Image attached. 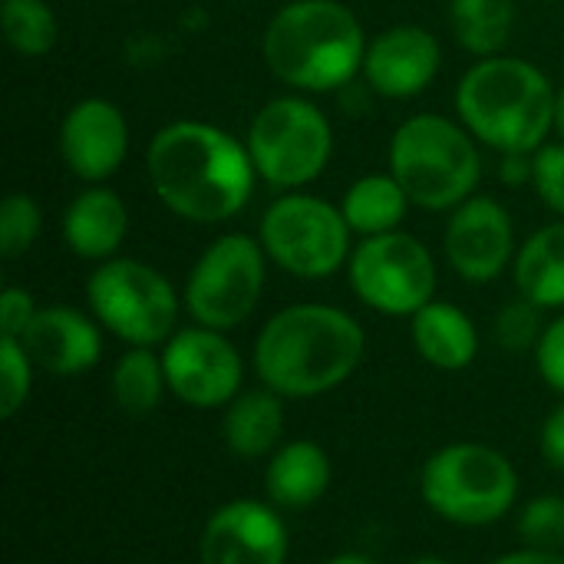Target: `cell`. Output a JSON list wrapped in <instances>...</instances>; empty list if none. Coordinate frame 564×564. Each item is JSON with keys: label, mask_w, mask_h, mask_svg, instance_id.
I'll return each mask as SVG.
<instances>
[{"label": "cell", "mask_w": 564, "mask_h": 564, "mask_svg": "<svg viewBox=\"0 0 564 564\" xmlns=\"http://www.w3.org/2000/svg\"><path fill=\"white\" fill-rule=\"evenodd\" d=\"M145 169L155 195L178 218L215 225L238 215L254 188L248 145L208 122H172L149 142Z\"/></svg>", "instance_id": "cell-1"}, {"label": "cell", "mask_w": 564, "mask_h": 564, "mask_svg": "<svg viewBox=\"0 0 564 564\" xmlns=\"http://www.w3.org/2000/svg\"><path fill=\"white\" fill-rule=\"evenodd\" d=\"M364 327L330 304H294L278 311L254 340V370L281 397L307 400L337 390L360 367Z\"/></svg>", "instance_id": "cell-2"}, {"label": "cell", "mask_w": 564, "mask_h": 564, "mask_svg": "<svg viewBox=\"0 0 564 564\" xmlns=\"http://www.w3.org/2000/svg\"><path fill=\"white\" fill-rule=\"evenodd\" d=\"M367 40L360 20L337 0H294L264 30V63L297 89L327 93L364 66Z\"/></svg>", "instance_id": "cell-3"}, {"label": "cell", "mask_w": 564, "mask_h": 564, "mask_svg": "<svg viewBox=\"0 0 564 564\" xmlns=\"http://www.w3.org/2000/svg\"><path fill=\"white\" fill-rule=\"evenodd\" d=\"M466 129L499 152H535L555 126L549 76L516 56L479 59L456 89Z\"/></svg>", "instance_id": "cell-4"}, {"label": "cell", "mask_w": 564, "mask_h": 564, "mask_svg": "<svg viewBox=\"0 0 564 564\" xmlns=\"http://www.w3.org/2000/svg\"><path fill=\"white\" fill-rule=\"evenodd\" d=\"M390 175L430 212L459 208L479 182V152L469 129L443 116H413L390 142Z\"/></svg>", "instance_id": "cell-5"}, {"label": "cell", "mask_w": 564, "mask_h": 564, "mask_svg": "<svg viewBox=\"0 0 564 564\" xmlns=\"http://www.w3.org/2000/svg\"><path fill=\"white\" fill-rule=\"evenodd\" d=\"M423 502L446 522L482 529L512 512L519 473L506 453L482 443H449L420 473Z\"/></svg>", "instance_id": "cell-6"}, {"label": "cell", "mask_w": 564, "mask_h": 564, "mask_svg": "<svg viewBox=\"0 0 564 564\" xmlns=\"http://www.w3.org/2000/svg\"><path fill=\"white\" fill-rule=\"evenodd\" d=\"M96 321L129 347H155L172 337L178 321V294L155 268L119 258L93 271L86 284Z\"/></svg>", "instance_id": "cell-7"}, {"label": "cell", "mask_w": 564, "mask_h": 564, "mask_svg": "<svg viewBox=\"0 0 564 564\" xmlns=\"http://www.w3.org/2000/svg\"><path fill=\"white\" fill-rule=\"evenodd\" d=\"M334 149L327 116L297 96L268 102L248 129V152L258 175L274 188L314 182Z\"/></svg>", "instance_id": "cell-8"}, {"label": "cell", "mask_w": 564, "mask_h": 564, "mask_svg": "<svg viewBox=\"0 0 564 564\" xmlns=\"http://www.w3.org/2000/svg\"><path fill=\"white\" fill-rule=\"evenodd\" d=\"M264 245L248 235H225L205 248L185 284V307L195 324L231 330L251 317L264 291Z\"/></svg>", "instance_id": "cell-9"}, {"label": "cell", "mask_w": 564, "mask_h": 564, "mask_svg": "<svg viewBox=\"0 0 564 564\" xmlns=\"http://www.w3.org/2000/svg\"><path fill=\"white\" fill-rule=\"evenodd\" d=\"M261 245L284 271L297 278H327L350 251V225L344 212L324 198L284 195L261 218Z\"/></svg>", "instance_id": "cell-10"}, {"label": "cell", "mask_w": 564, "mask_h": 564, "mask_svg": "<svg viewBox=\"0 0 564 564\" xmlns=\"http://www.w3.org/2000/svg\"><path fill=\"white\" fill-rule=\"evenodd\" d=\"M350 284L367 307L390 317H413L433 301L436 264L413 235L383 231L364 238L350 254Z\"/></svg>", "instance_id": "cell-11"}, {"label": "cell", "mask_w": 564, "mask_h": 564, "mask_svg": "<svg viewBox=\"0 0 564 564\" xmlns=\"http://www.w3.org/2000/svg\"><path fill=\"white\" fill-rule=\"evenodd\" d=\"M162 367L169 390L195 410L228 406L238 397L245 377V364L235 344L221 330L202 324L175 330L165 340Z\"/></svg>", "instance_id": "cell-12"}, {"label": "cell", "mask_w": 564, "mask_h": 564, "mask_svg": "<svg viewBox=\"0 0 564 564\" xmlns=\"http://www.w3.org/2000/svg\"><path fill=\"white\" fill-rule=\"evenodd\" d=\"M291 552L288 525L274 506L235 499L215 509L198 539L202 564H284Z\"/></svg>", "instance_id": "cell-13"}, {"label": "cell", "mask_w": 564, "mask_h": 564, "mask_svg": "<svg viewBox=\"0 0 564 564\" xmlns=\"http://www.w3.org/2000/svg\"><path fill=\"white\" fill-rule=\"evenodd\" d=\"M512 218L509 212L489 198H466L449 225H446V258L453 271L473 284H486L499 278L512 258Z\"/></svg>", "instance_id": "cell-14"}, {"label": "cell", "mask_w": 564, "mask_h": 564, "mask_svg": "<svg viewBox=\"0 0 564 564\" xmlns=\"http://www.w3.org/2000/svg\"><path fill=\"white\" fill-rule=\"evenodd\" d=\"M59 152L76 178L83 182L109 178L129 152V129L122 112L109 99L76 102L63 119Z\"/></svg>", "instance_id": "cell-15"}, {"label": "cell", "mask_w": 564, "mask_h": 564, "mask_svg": "<svg viewBox=\"0 0 564 564\" xmlns=\"http://www.w3.org/2000/svg\"><path fill=\"white\" fill-rule=\"evenodd\" d=\"M443 53L430 30L423 26H390L383 30L364 56L367 83L387 99H406L423 93L440 73Z\"/></svg>", "instance_id": "cell-16"}, {"label": "cell", "mask_w": 564, "mask_h": 564, "mask_svg": "<svg viewBox=\"0 0 564 564\" xmlns=\"http://www.w3.org/2000/svg\"><path fill=\"white\" fill-rule=\"evenodd\" d=\"M20 344L26 347L33 367L56 373V377L86 373L99 364V354H102L99 327L79 311L63 307V304L40 307L33 324L20 337Z\"/></svg>", "instance_id": "cell-17"}, {"label": "cell", "mask_w": 564, "mask_h": 564, "mask_svg": "<svg viewBox=\"0 0 564 564\" xmlns=\"http://www.w3.org/2000/svg\"><path fill=\"white\" fill-rule=\"evenodd\" d=\"M330 459L311 440H291L271 453L264 489L271 506L278 509H307L324 499L330 489Z\"/></svg>", "instance_id": "cell-18"}, {"label": "cell", "mask_w": 564, "mask_h": 564, "mask_svg": "<svg viewBox=\"0 0 564 564\" xmlns=\"http://www.w3.org/2000/svg\"><path fill=\"white\" fill-rule=\"evenodd\" d=\"M129 215L116 192L86 188L79 192L63 215V238L73 254L89 261H106L126 238Z\"/></svg>", "instance_id": "cell-19"}, {"label": "cell", "mask_w": 564, "mask_h": 564, "mask_svg": "<svg viewBox=\"0 0 564 564\" xmlns=\"http://www.w3.org/2000/svg\"><path fill=\"white\" fill-rule=\"evenodd\" d=\"M410 334L416 354L436 370H466L479 354L476 327L456 304L430 301L423 311L413 314Z\"/></svg>", "instance_id": "cell-20"}, {"label": "cell", "mask_w": 564, "mask_h": 564, "mask_svg": "<svg viewBox=\"0 0 564 564\" xmlns=\"http://www.w3.org/2000/svg\"><path fill=\"white\" fill-rule=\"evenodd\" d=\"M221 436L231 456L238 459H261L268 453H278L284 436V403L274 390H251L238 393L221 423Z\"/></svg>", "instance_id": "cell-21"}, {"label": "cell", "mask_w": 564, "mask_h": 564, "mask_svg": "<svg viewBox=\"0 0 564 564\" xmlns=\"http://www.w3.org/2000/svg\"><path fill=\"white\" fill-rule=\"evenodd\" d=\"M516 288L539 307H564V221L539 228L516 258Z\"/></svg>", "instance_id": "cell-22"}, {"label": "cell", "mask_w": 564, "mask_h": 564, "mask_svg": "<svg viewBox=\"0 0 564 564\" xmlns=\"http://www.w3.org/2000/svg\"><path fill=\"white\" fill-rule=\"evenodd\" d=\"M406 205H410V195L393 175H364L344 195L340 212L350 231L370 238V235L397 231V225L406 215Z\"/></svg>", "instance_id": "cell-23"}, {"label": "cell", "mask_w": 564, "mask_h": 564, "mask_svg": "<svg viewBox=\"0 0 564 564\" xmlns=\"http://www.w3.org/2000/svg\"><path fill=\"white\" fill-rule=\"evenodd\" d=\"M165 390H169L165 367H162V357L152 354V347H129L116 360V367H112V400L126 416H132V420L149 416L162 403Z\"/></svg>", "instance_id": "cell-24"}, {"label": "cell", "mask_w": 564, "mask_h": 564, "mask_svg": "<svg viewBox=\"0 0 564 564\" xmlns=\"http://www.w3.org/2000/svg\"><path fill=\"white\" fill-rule=\"evenodd\" d=\"M459 46L479 56H496L516 23V0H453L449 10Z\"/></svg>", "instance_id": "cell-25"}, {"label": "cell", "mask_w": 564, "mask_h": 564, "mask_svg": "<svg viewBox=\"0 0 564 564\" xmlns=\"http://www.w3.org/2000/svg\"><path fill=\"white\" fill-rule=\"evenodd\" d=\"M0 23L7 43L23 56H43L56 43V17L46 0H3Z\"/></svg>", "instance_id": "cell-26"}, {"label": "cell", "mask_w": 564, "mask_h": 564, "mask_svg": "<svg viewBox=\"0 0 564 564\" xmlns=\"http://www.w3.org/2000/svg\"><path fill=\"white\" fill-rule=\"evenodd\" d=\"M519 539L525 549L539 552H562L564 549V499L562 496H539L519 516Z\"/></svg>", "instance_id": "cell-27"}, {"label": "cell", "mask_w": 564, "mask_h": 564, "mask_svg": "<svg viewBox=\"0 0 564 564\" xmlns=\"http://www.w3.org/2000/svg\"><path fill=\"white\" fill-rule=\"evenodd\" d=\"M33 383V360L26 347L13 337H0V413L13 420L30 397Z\"/></svg>", "instance_id": "cell-28"}, {"label": "cell", "mask_w": 564, "mask_h": 564, "mask_svg": "<svg viewBox=\"0 0 564 564\" xmlns=\"http://www.w3.org/2000/svg\"><path fill=\"white\" fill-rule=\"evenodd\" d=\"M545 334V324H542V307L532 304V301H512L499 311L496 317V344L509 354H525V350H535L539 340Z\"/></svg>", "instance_id": "cell-29"}, {"label": "cell", "mask_w": 564, "mask_h": 564, "mask_svg": "<svg viewBox=\"0 0 564 564\" xmlns=\"http://www.w3.org/2000/svg\"><path fill=\"white\" fill-rule=\"evenodd\" d=\"M40 235V208L30 195H7L0 205V254L20 258Z\"/></svg>", "instance_id": "cell-30"}, {"label": "cell", "mask_w": 564, "mask_h": 564, "mask_svg": "<svg viewBox=\"0 0 564 564\" xmlns=\"http://www.w3.org/2000/svg\"><path fill=\"white\" fill-rule=\"evenodd\" d=\"M532 178H535V188H539L542 202L552 212L564 215V142L539 149Z\"/></svg>", "instance_id": "cell-31"}, {"label": "cell", "mask_w": 564, "mask_h": 564, "mask_svg": "<svg viewBox=\"0 0 564 564\" xmlns=\"http://www.w3.org/2000/svg\"><path fill=\"white\" fill-rule=\"evenodd\" d=\"M535 364L542 380L564 397V317L552 321L535 347Z\"/></svg>", "instance_id": "cell-32"}, {"label": "cell", "mask_w": 564, "mask_h": 564, "mask_svg": "<svg viewBox=\"0 0 564 564\" xmlns=\"http://www.w3.org/2000/svg\"><path fill=\"white\" fill-rule=\"evenodd\" d=\"M36 311L40 307L33 304V297L23 288H7L0 297V337L20 340L26 334V327L33 324Z\"/></svg>", "instance_id": "cell-33"}, {"label": "cell", "mask_w": 564, "mask_h": 564, "mask_svg": "<svg viewBox=\"0 0 564 564\" xmlns=\"http://www.w3.org/2000/svg\"><path fill=\"white\" fill-rule=\"evenodd\" d=\"M539 449H542V459L555 473H564V403L545 416L542 436H539Z\"/></svg>", "instance_id": "cell-34"}, {"label": "cell", "mask_w": 564, "mask_h": 564, "mask_svg": "<svg viewBox=\"0 0 564 564\" xmlns=\"http://www.w3.org/2000/svg\"><path fill=\"white\" fill-rule=\"evenodd\" d=\"M502 178L509 185H522L532 172H535V159H529V152H506L502 159Z\"/></svg>", "instance_id": "cell-35"}, {"label": "cell", "mask_w": 564, "mask_h": 564, "mask_svg": "<svg viewBox=\"0 0 564 564\" xmlns=\"http://www.w3.org/2000/svg\"><path fill=\"white\" fill-rule=\"evenodd\" d=\"M492 564H564L562 552H539V549H522V552H509Z\"/></svg>", "instance_id": "cell-36"}, {"label": "cell", "mask_w": 564, "mask_h": 564, "mask_svg": "<svg viewBox=\"0 0 564 564\" xmlns=\"http://www.w3.org/2000/svg\"><path fill=\"white\" fill-rule=\"evenodd\" d=\"M324 564H383L377 562V558H370V555H360V552H347V555H334L330 562Z\"/></svg>", "instance_id": "cell-37"}, {"label": "cell", "mask_w": 564, "mask_h": 564, "mask_svg": "<svg viewBox=\"0 0 564 564\" xmlns=\"http://www.w3.org/2000/svg\"><path fill=\"white\" fill-rule=\"evenodd\" d=\"M555 126H558V135L564 142V89L558 93V109H555Z\"/></svg>", "instance_id": "cell-38"}, {"label": "cell", "mask_w": 564, "mask_h": 564, "mask_svg": "<svg viewBox=\"0 0 564 564\" xmlns=\"http://www.w3.org/2000/svg\"><path fill=\"white\" fill-rule=\"evenodd\" d=\"M406 564H453V562H446V558H440V555H423V558H413V562H406Z\"/></svg>", "instance_id": "cell-39"}]
</instances>
